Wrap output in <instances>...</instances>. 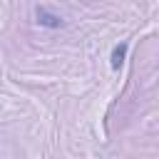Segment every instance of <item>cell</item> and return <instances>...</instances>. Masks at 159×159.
I'll use <instances>...</instances> for the list:
<instances>
[{
  "label": "cell",
  "mask_w": 159,
  "mask_h": 159,
  "mask_svg": "<svg viewBox=\"0 0 159 159\" xmlns=\"http://www.w3.org/2000/svg\"><path fill=\"white\" fill-rule=\"evenodd\" d=\"M124 55H127V42L117 45V47H114V52H112V67H114V70H119V67H122Z\"/></svg>",
  "instance_id": "obj_1"
},
{
  "label": "cell",
  "mask_w": 159,
  "mask_h": 159,
  "mask_svg": "<svg viewBox=\"0 0 159 159\" xmlns=\"http://www.w3.org/2000/svg\"><path fill=\"white\" fill-rule=\"evenodd\" d=\"M37 17H40V22H42V25H50V27H60V25H62V20H60V17H55V15L45 12L42 7L37 10Z\"/></svg>",
  "instance_id": "obj_2"
}]
</instances>
